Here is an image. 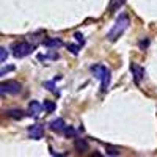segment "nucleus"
I'll return each mask as SVG.
<instances>
[{
	"label": "nucleus",
	"instance_id": "nucleus-1",
	"mask_svg": "<svg viewBox=\"0 0 157 157\" xmlns=\"http://www.w3.org/2000/svg\"><path fill=\"white\" fill-rule=\"evenodd\" d=\"M91 74H93L98 80L101 82V91H107L109 86H110V80H112V72L110 69L105 66V64H93V66L90 68Z\"/></svg>",
	"mask_w": 157,
	"mask_h": 157
},
{
	"label": "nucleus",
	"instance_id": "nucleus-2",
	"mask_svg": "<svg viewBox=\"0 0 157 157\" xmlns=\"http://www.w3.org/2000/svg\"><path fill=\"white\" fill-rule=\"evenodd\" d=\"M129 24H130V21H129V16L127 14H124V13H121L120 16H118V19H116V22L113 24V27L110 29V32L107 33V38H109V41H112V43H115L118 38H120L126 30H127V27H129Z\"/></svg>",
	"mask_w": 157,
	"mask_h": 157
},
{
	"label": "nucleus",
	"instance_id": "nucleus-3",
	"mask_svg": "<svg viewBox=\"0 0 157 157\" xmlns=\"http://www.w3.org/2000/svg\"><path fill=\"white\" fill-rule=\"evenodd\" d=\"M22 91V85L16 80H3L0 82V96H13Z\"/></svg>",
	"mask_w": 157,
	"mask_h": 157
},
{
	"label": "nucleus",
	"instance_id": "nucleus-4",
	"mask_svg": "<svg viewBox=\"0 0 157 157\" xmlns=\"http://www.w3.org/2000/svg\"><path fill=\"white\" fill-rule=\"evenodd\" d=\"M33 46L29 44V43H16V44H13L11 50H13V57H16V58H24V57H27L30 55L32 52H33Z\"/></svg>",
	"mask_w": 157,
	"mask_h": 157
},
{
	"label": "nucleus",
	"instance_id": "nucleus-5",
	"mask_svg": "<svg viewBox=\"0 0 157 157\" xmlns=\"http://www.w3.org/2000/svg\"><path fill=\"white\" fill-rule=\"evenodd\" d=\"M29 116H32V118H38L39 115H41L43 112H44V105L41 102H38V101H30V104H29Z\"/></svg>",
	"mask_w": 157,
	"mask_h": 157
},
{
	"label": "nucleus",
	"instance_id": "nucleus-6",
	"mask_svg": "<svg viewBox=\"0 0 157 157\" xmlns=\"http://www.w3.org/2000/svg\"><path fill=\"white\" fill-rule=\"evenodd\" d=\"M29 137L33 140H41L44 137V126L43 124H33L29 127Z\"/></svg>",
	"mask_w": 157,
	"mask_h": 157
},
{
	"label": "nucleus",
	"instance_id": "nucleus-7",
	"mask_svg": "<svg viewBox=\"0 0 157 157\" xmlns=\"http://www.w3.org/2000/svg\"><path fill=\"white\" fill-rule=\"evenodd\" d=\"M130 71H132V75H134L135 83L138 85V83H140V80L143 78V74H145V71H143V68H141V66H138V64H135V63L130 64Z\"/></svg>",
	"mask_w": 157,
	"mask_h": 157
},
{
	"label": "nucleus",
	"instance_id": "nucleus-8",
	"mask_svg": "<svg viewBox=\"0 0 157 157\" xmlns=\"http://www.w3.org/2000/svg\"><path fill=\"white\" fill-rule=\"evenodd\" d=\"M49 127L52 130H55V132H60V130H63L64 127H66V124H64L63 118H55V120H52L49 123Z\"/></svg>",
	"mask_w": 157,
	"mask_h": 157
},
{
	"label": "nucleus",
	"instance_id": "nucleus-9",
	"mask_svg": "<svg viewBox=\"0 0 157 157\" xmlns=\"http://www.w3.org/2000/svg\"><path fill=\"white\" fill-rule=\"evenodd\" d=\"M75 148L80 151V152H86L88 149H90V146H88V141L86 140H83V138H75Z\"/></svg>",
	"mask_w": 157,
	"mask_h": 157
},
{
	"label": "nucleus",
	"instance_id": "nucleus-10",
	"mask_svg": "<svg viewBox=\"0 0 157 157\" xmlns=\"http://www.w3.org/2000/svg\"><path fill=\"white\" fill-rule=\"evenodd\" d=\"M126 3V0H110V5H109V8H107V11L109 13H113V11H116L120 6H123Z\"/></svg>",
	"mask_w": 157,
	"mask_h": 157
},
{
	"label": "nucleus",
	"instance_id": "nucleus-11",
	"mask_svg": "<svg viewBox=\"0 0 157 157\" xmlns=\"http://www.w3.org/2000/svg\"><path fill=\"white\" fill-rule=\"evenodd\" d=\"M6 115H8V116H11V118H14V120H22V118L25 116V113H24L22 110H19V109L8 110V112H6Z\"/></svg>",
	"mask_w": 157,
	"mask_h": 157
},
{
	"label": "nucleus",
	"instance_id": "nucleus-12",
	"mask_svg": "<svg viewBox=\"0 0 157 157\" xmlns=\"http://www.w3.org/2000/svg\"><path fill=\"white\" fill-rule=\"evenodd\" d=\"M44 110L47 112V113H52V112H55V109H57V105H55V102H52V101H44Z\"/></svg>",
	"mask_w": 157,
	"mask_h": 157
},
{
	"label": "nucleus",
	"instance_id": "nucleus-13",
	"mask_svg": "<svg viewBox=\"0 0 157 157\" xmlns=\"http://www.w3.org/2000/svg\"><path fill=\"white\" fill-rule=\"evenodd\" d=\"M63 43L60 41V39H46L44 41V46H47V47H60Z\"/></svg>",
	"mask_w": 157,
	"mask_h": 157
},
{
	"label": "nucleus",
	"instance_id": "nucleus-14",
	"mask_svg": "<svg viewBox=\"0 0 157 157\" xmlns=\"http://www.w3.org/2000/svg\"><path fill=\"white\" fill-rule=\"evenodd\" d=\"M63 132H64V135H66V137H75L77 135V130L72 126H66V127L63 129Z\"/></svg>",
	"mask_w": 157,
	"mask_h": 157
},
{
	"label": "nucleus",
	"instance_id": "nucleus-15",
	"mask_svg": "<svg viewBox=\"0 0 157 157\" xmlns=\"http://www.w3.org/2000/svg\"><path fill=\"white\" fill-rule=\"evenodd\" d=\"M6 58H8V50H6L5 47L0 46V63L6 61Z\"/></svg>",
	"mask_w": 157,
	"mask_h": 157
},
{
	"label": "nucleus",
	"instance_id": "nucleus-16",
	"mask_svg": "<svg viewBox=\"0 0 157 157\" xmlns=\"http://www.w3.org/2000/svg\"><path fill=\"white\" fill-rule=\"evenodd\" d=\"M66 47H68V49L72 52L74 55H77L78 52H80V46H75V44H66Z\"/></svg>",
	"mask_w": 157,
	"mask_h": 157
},
{
	"label": "nucleus",
	"instance_id": "nucleus-17",
	"mask_svg": "<svg viewBox=\"0 0 157 157\" xmlns=\"http://www.w3.org/2000/svg\"><path fill=\"white\" fill-rule=\"evenodd\" d=\"M14 71V66H6V68H0V75H5L6 72Z\"/></svg>",
	"mask_w": 157,
	"mask_h": 157
},
{
	"label": "nucleus",
	"instance_id": "nucleus-18",
	"mask_svg": "<svg viewBox=\"0 0 157 157\" xmlns=\"http://www.w3.org/2000/svg\"><path fill=\"white\" fill-rule=\"evenodd\" d=\"M107 154H109V155H118V154H120V151L115 149V148H112V146H107Z\"/></svg>",
	"mask_w": 157,
	"mask_h": 157
},
{
	"label": "nucleus",
	"instance_id": "nucleus-19",
	"mask_svg": "<svg viewBox=\"0 0 157 157\" xmlns=\"http://www.w3.org/2000/svg\"><path fill=\"white\" fill-rule=\"evenodd\" d=\"M44 86H46L47 90H50V91H54V90H55V83H54V82H46Z\"/></svg>",
	"mask_w": 157,
	"mask_h": 157
},
{
	"label": "nucleus",
	"instance_id": "nucleus-20",
	"mask_svg": "<svg viewBox=\"0 0 157 157\" xmlns=\"http://www.w3.org/2000/svg\"><path fill=\"white\" fill-rule=\"evenodd\" d=\"M74 38L77 39V41H80V44H83V36H82V33H75Z\"/></svg>",
	"mask_w": 157,
	"mask_h": 157
}]
</instances>
